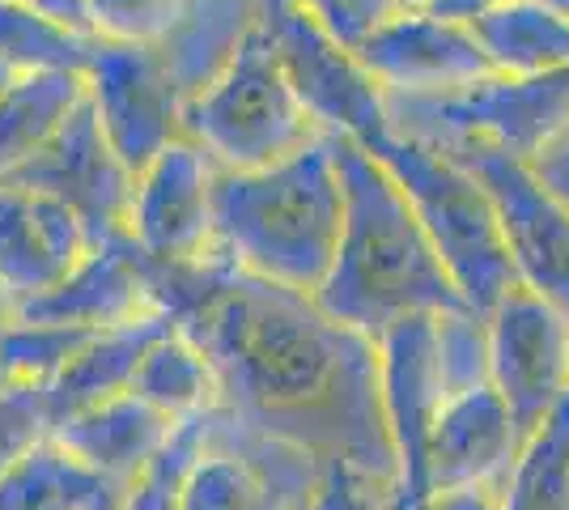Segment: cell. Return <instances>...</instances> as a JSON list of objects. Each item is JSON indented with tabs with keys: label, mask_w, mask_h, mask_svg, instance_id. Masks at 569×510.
Returning <instances> with one entry per match:
<instances>
[{
	"label": "cell",
	"mask_w": 569,
	"mask_h": 510,
	"mask_svg": "<svg viewBox=\"0 0 569 510\" xmlns=\"http://www.w3.org/2000/svg\"><path fill=\"white\" fill-rule=\"evenodd\" d=\"M149 264V260H144ZM158 311L213 362L221 409L396 486L382 430L375 340L323 316L307 293L242 277L221 260L149 264Z\"/></svg>",
	"instance_id": "6da1fadb"
},
{
	"label": "cell",
	"mask_w": 569,
	"mask_h": 510,
	"mask_svg": "<svg viewBox=\"0 0 569 510\" xmlns=\"http://www.w3.org/2000/svg\"><path fill=\"white\" fill-rule=\"evenodd\" d=\"M30 9H39L43 18H51L56 26L64 30H77L90 39V26H86V0H26Z\"/></svg>",
	"instance_id": "74e56055"
},
{
	"label": "cell",
	"mask_w": 569,
	"mask_h": 510,
	"mask_svg": "<svg viewBox=\"0 0 569 510\" xmlns=\"http://www.w3.org/2000/svg\"><path fill=\"white\" fill-rule=\"evenodd\" d=\"M183 137L217 170H263L323 137L284 77L263 22L221 73L183 102Z\"/></svg>",
	"instance_id": "5b68a950"
},
{
	"label": "cell",
	"mask_w": 569,
	"mask_h": 510,
	"mask_svg": "<svg viewBox=\"0 0 569 510\" xmlns=\"http://www.w3.org/2000/svg\"><path fill=\"white\" fill-rule=\"evenodd\" d=\"M522 442L527 434L489 383L459 391L433 417L426 451V489L447 493V489L501 486L519 460Z\"/></svg>",
	"instance_id": "e0dca14e"
},
{
	"label": "cell",
	"mask_w": 569,
	"mask_h": 510,
	"mask_svg": "<svg viewBox=\"0 0 569 510\" xmlns=\"http://www.w3.org/2000/svg\"><path fill=\"white\" fill-rule=\"evenodd\" d=\"M170 328H174L170 316H144L137 323H119V328L94 332L90 344L48 383L56 426L64 417L81 413L90 404H102V400H111V396L132 388V374L141 366L144 349L158 337H167Z\"/></svg>",
	"instance_id": "44dd1931"
},
{
	"label": "cell",
	"mask_w": 569,
	"mask_h": 510,
	"mask_svg": "<svg viewBox=\"0 0 569 510\" xmlns=\"http://www.w3.org/2000/svg\"><path fill=\"white\" fill-rule=\"evenodd\" d=\"M213 158L196 141L179 137L149 167L132 174L123 239L149 264H209L213 260Z\"/></svg>",
	"instance_id": "8fae6325"
},
{
	"label": "cell",
	"mask_w": 569,
	"mask_h": 510,
	"mask_svg": "<svg viewBox=\"0 0 569 510\" xmlns=\"http://www.w3.org/2000/svg\"><path fill=\"white\" fill-rule=\"evenodd\" d=\"M4 179L69 204L72 213L86 221V230L94 234V243L111 239V234H123L128 196H132V170L111 153L86 98H81V107L72 111L69 120L60 123V132L51 137L48 146L39 149L26 167L4 174Z\"/></svg>",
	"instance_id": "5bb4252c"
},
{
	"label": "cell",
	"mask_w": 569,
	"mask_h": 510,
	"mask_svg": "<svg viewBox=\"0 0 569 510\" xmlns=\"http://www.w3.org/2000/svg\"><path fill=\"white\" fill-rule=\"evenodd\" d=\"M332 141L345 183V221L332 268L310 302L366 340H379L412 316L463 307L396 179L361 146L345 137Z\"/></svg>",
	"instance_id": "7a4b0ae2"
},
{
	"label": "cell",
	"mask_w": 569,
	"mask_h": 510,
	"mask_svg": "<svg viewBox=\"0 0 569 510\" xmlns=\"http://www.w3.org/2000/svg\"><path fill=\"white\" fill-rule=\"evenodd\" d=\"M90 247L94 234L69 204L0 179V298L13 311L56 290Z\"/></svg>",
	"instance_id": "2e32d148"
},
{
	"label": "cell",
	"mask_w": 569,
	"mask_h": 510,
	"mask_svg": "<svg viewBox=\"0 0 569 510\" xmlns=\"http://www.w3.org/2000/svg\"><path fill=\"white\" fill-rule=\"evenodd\" d=\"M429 149L451 153L485 188L522 290L540 293L545 302L569 316V209L540 183L531 162L480 141H451Z\"/></svg>",
	"instance_id": "ba28073f"
},
{
	"label": "cell",
	"mask_w": 569,
	"mask_h": 510,
	"mask_svg": "<svg viewBox=\"0 0 569 510\" xmlns=\"http://www.w3.org/2000/svg\"><path fill=\"white\" fill-rule=\"evenodd\" d=\"M506 0H433L426 13H433V18H442V22L451 26H468L472 30L476 22H485L493 9H501Z\"/></svg>",
	"instance_id": "8d00e7d4"
},
{
	"label": "cell",
	"mask_w": 569,
	"mask_h": 510,
	"mask_svg": "<svg viewBox=\"0 0 569 510\" xmlns=\"http://www.w3.org/2000/svg\"><path fill=\"white\" fill-rule=\"evenodd\" d=\"M489 69L506 77H540L569 69V13L552 0H506L472 26Z\"/></svg>",
	"instance_id": "7402d4cb"
},
{
	"label": "cell",
	"mask_w": 569,
	"mask_h": 510,
	"mask_svg": "<svg viewBox=\"0 0 569 510\" xmlns=\"http://www.w3.org/2000/svg\"><path fill=\"white\" fill-rule=\"evenodd\" d=\"M18 77H22V73H13L9 64H0V102H4V94H9L13 86H18Z\"/></svg>",
	"instance_id": "f35d334b"
},
{
	"label": "cell",
	"mask_w": 569,
	"mask_h": 510,
	"mask_svg": "<svg viewBox=\"0 0 569 510\" xmlns=\"http://www.w3.org/2000/svg\"><path fill=\"white\" fill-rule=\"evenodd\" d=\"M433 358L447 400L459 391H472L489 383V328L485 316L468 307H455L433 316Z\"/></svg>",
	"instance_id": "f1b7e54d"
},
{
	"label": "cell",
	"mask_w": 569,
	"mask_h": 510,
	"mask_svg": "<svg viewBox=\"0 0 569 510\" xmlns=\"http://www.w3.org/2000/svg\"><path fill=\"white\" fill-rule=\"evenodd\" d=\"M375 379H379L382 430L396 456V486L391 498L403 510H417L429 498L426 451L433 417L447 404L433 358V316H412L387 328L375 340Z\"/></svg>",
	"instance_id": "4fadbf2b"
},
{
	"label": "cell",
	"mask_w": 569,
	"mask_h": 510,
	"mask_svg": "<svg viewBox=\"0 0 569 510\" xmlns=\"http://www.w3.org/2000/svg\"><path fill=\"white\" fill-rule=\"evenodd\" d=\"M387 123L421 146L480 141L531 162L569 132V69L540 77L489 73L455 94L387 98Z\"/></svg>",
	"instance_id": "8992f818"
},
{
	"label": "cell",
	"mask_w": 569,
	"mask_h": 510,
	"mask_svg": "<svg viewBox=\"0 0 569 510\" xmlns=\"http://www.w3.org/2000/svg\"><path fill=\"white\" fill-rule=\"evenodd\" d=\"M260 26V0H183L167 39L158 43V60L167 64L179 94H200L251 39Z\"/></svg>",
	"instance_id": "ffe728a7"
},
{
	"label": "cell",
	"mask_w": 569,
	"mask_h": 510,
	"mask_svg": "<svg viewBox=\"0 0 569 510\" xmlns=\"http://www.w3.org/2000/svg\"><path fill=\"white\" fill-rule=\"evenodd\" d=\"M357 60L375 77L382 98L455 94L493 73L472 30L433 13H396L357 48Z\"/></svg>",
	"instance_id": "9a60e30c"
},
{
	"label": "cell",
	"mask_w": 569,
	"mask_h": 510,
	"mask_svg": "<svg viewBox=\"0 0 569 510\" xmlns=\"http://www.w3.org/2000/svg\"><path fill=\"white\" fill-rule=\"evenodd\" d=\"M90 337H94L90 328L9 316L4 332H0V379H22V383L48 388L51 379L90 344Z\"/></svg>",
	"instance_id": "83f0119b"
},
{
	"label": "cell",
	"mask_w": 569,
	"mask_h": 510,
	"mask_svg": "<svg viewBox=\"0 0 569 510\" xmlns=\"http://www.w3.org/2000/svg\"><path fill=\"white\" fill-rule=\"evenodd\" d=\"M260 22L277 48L284 77L319 132L366 146L387 123V98L361 69L357 51L340 48L298 0H260Z\"/></svg>",
	"instance_id": "9c48e42d"
},
{
	"label": "cell",
	"mask_w": 569,
	"mask_h": 510,
	"mask_svg": "<svg viewBox=\"0 0 569 510\" xmlns=\"http://www.w3.org/2000/svg\"><path fill=\"white\" fill-rule=\"evenodd\" d=\"M361 149L396 179L463 307L476 316H489L519 286V277L485 188L451 153L400 137L391 128H382Z\"/></svg>",
	"instance_id": "277c9868"
},
{
	"label": "cell",
	"mask_w": 569,
	"mask_h": 510,
	"mask_svg": "<svg viewBox=\"0 0 569 510\" xmlns=\"http://www.w3.org/2000/svg\"><path fill=\"white\" fill-rule=\"evenodd\" d=\"M132 486L102 477L51 438L9 477H0V510H119Z\"/></svg>",
	"instance_id": "603a6c76"
},
{
	"label": "cell",
	"mask_w": 569,
	"mask_h": 510,
	"mask_svg": "<svg viewBox=\"0 0 569 510\" xmlns=\"http://www.w3.org/2000/svg\"><path fill=\"white\" fill-rule=\"evenodd\" d=\"M90 43L94 39L56 26L26 0H0V64L13 73H86Z\"/></svg>",
	"instance_id": "4316f807"
},
{
	"label": "cell",
	"mask_w": 569,
	"mask_h": 510,
	"mask_svg": "<svg viewBox=\"0 0 569 510\" xmlns=\"http://www.w3.org/2000/svg\"><path fill=\"white\" fill-rule=\"evenodd\" d=\"M531 170L540 174V183H545L548 192L569 209V132H561L552 146L540 149V153L531 158Z\"/></svg>",
	"instance_id": "e575fe53"
},
{
	"label": "cell",
	"mask_w": 569,
	"mask_h": 510,
	"mask_svg": "<svg viewBox=\"0 0 569 510\" xmlns=\"http://www.w3.org/2000/svg\"><path fill=\"white\" fill-rule=\"evenodd\" d=\"M345 221L336 141L323 132L263 170H217L213 260L277 290L315 298Z\"/></svg>",
	"instance_id": "3957f363"
},
{
	"label": "cell",
	"mask_w": 569,
	"mask_h": 510,
	"mask_svg": "<svg viewBox=\"0 0 569 510\" xmlns=\"http://www.w3.org/2000/svg\"><path fill=\"white\" fill-rule=\"evenodd\" d=\"M56 434V413L43 383L0 379V477H9Z\"/></svg>",
	"instance_id": "f546056e"
},
{
	"label": "cell",
	"mask_w": 569,
	"mask_h": 510,
	"mask_svg": "<svg viewBox=\"0 0 569 510\" xmlns=\"http://www.w3.org/2000/svg\"><path fill=\"white\" fill-rule=\"evenodd\" d=\"M13 316L107 332V328L137 323L144 316H162V311L153 302L144 256L123 234H111V239L90 247L81 256V264L72 268L56 290L39 293L34 302L18 307Z\"/></svg>",
	"instance_id": "ac0fdd59"
},
{
	"label": "cell",
	"mask_w": 569,
	"mask_h": 510,
	"mask_svg": "<svg viewBox=\"0 0 569 510\" xmlns=\"http://www.w3.org/2000/svg\"><path fill=\"white\" fill-rule=\"evenodd\" d=\"M128 391L141 396L149 409L170 417L174 426L221 409V383H217L213 362L179 328H170L167 337H158L144 349Z\"/></svg>",
	"instance_id": "cb8c5ba5"
},
{
	"label": "cell",
	"mask_w": 569,
	"mask_h": 510,
	"mask_svg": "<svg viewBox=\"0 0 569 510\" xmlns=\"http://www.w3.org/2000/svg\"><path fill=\"white\" fill-rule=\"evenodd\" d=\"M81 81L107 146L132 174L183 137L188 98L179 94V86L170 81L167 64L153 48L94 39Z\"/></svg>",
	"instance_id": "30bf717a"
},
{
	"label": "cell",
	"mask_w": 569,
	"mask_h": 510,
	"mask_svg": "<svg viewBox=\"0 0 569 510\" xmlns=\"http://www.w3.org/2000/svg\"><path fill=\"white\" fill-rule=\"evenodd\" d=\"M298 4L349 51H357L375 30H382L400 13L396 0H298Z\"/></svg>",
	"instance_id": "d6a6232c"
},
{
	"label": "cell",
	"mask_w": 569,
	"mask_h": 510,
	"mask_svg": "<svg viewBox=\"0 0 569 510\" xmlns=\"http://www.w3.org/2000/svg\"><path fill=\"white\" fill-rule=\"evenodd\" d=\"M9 316H13V307H9L4 298H0V332H4V323H9Z\"/></svg>",
	"instance_id": "60d3db41"
},
{
	"label": "cell",
	"mask_w": 569,
	"mask_h": 510,
	"mask_svg": "<svg viewBox=\"0 0 569 510\" xmlns=\"http://www.w3.org/2000/svg\"><path fill=\"white\" fill-rule=\"evenodd\" d=\"M391 486H382L375 477H366L361 468L345 460H328L323 481L315 489L307 510H382Z\"/></svg>",
	"instance_id": "836d02e7"
},
{
	"label": "cell",
	"mask_w": 569,
	"mask_h": 510,
	"mask_svg": "<svg viewBox=\"0 0 569 510\" xmlns=\"http://www.w3.org/2000/svg\"><path fill=\"white\" fill-rule=\"evenodd\" d=\"M501 510H569V400L527 434L501 481Z\"/></svg>",
	"instance_id": "484cf974"
},
{
	"label": "cell",
	"mask_w": 569,
	"mask_h": 510,
	"mask_svg": "<svg viewBox=\"0 0 569 510\" xmlns=\"http://www.w3.org/2000/svg\"><path fill=\"white\" fill-rule=\"evenodd\" d=\"M429 4H433V0H396V9H400V13H426Z\"/></svg>",
	"instance_id": "ab89813d"
},
{
	"label": "cell",
	"mask_w": 569,
	"mask_h": 510,
	"mask_svg": "<svg viewBox=\"0 0 569 510\" xmlns=\"http://www.w3.org/2000/svg\"><path fill=\"white\" fill-rule=\"evenodd\" d=\"M86 98L81 73H26L0 102V179L26 167Z\"/></svg>",
	"instance_id": "d4e9b609"
},
{
	"label": "cell",
	"mask_w": 569,
	"mask_h": 510,
	"mask_svg": "<svg viewBox=\"0 0 569 510\" xmlns=\"http://www.w3.org/2000/svg\"><path fill=\"white\" fill-rule=\"evenodd\" d=\"M204 421H209V413L191 417V421H183V426L174 430L170 447L144 468V477L132 486L128 502L119 510H179L183 477H188L191 460H196V451H200V442H204Z\"/></svg>",
	"instance_id": "1f68e13d"
},
{
	"label": "cell",
	"mask_w": 569,
	"mask_h": 510,
	"mask_svg": "<svg viewBox=\"0 0 569 510\" xmlns=\"http://www.w3.org/2000/svg\"><path fill=\"white\" fill-rule=\"evenodd\" d=\"M174 430L179 426L158 409H149L141 396L119 391L102 404H90L81 413L64 417L51 438L86 468H94L119 486H137L144 468L170 447Z\"/></svg>",
	"instance_id": "d6986e66"
},
{
	"label": "cell",
	"mask_w": 569,
	"mask_h": 510,
	"mask_svg": "<svg viewBox=\"0 0 569 510\" xmlns=\"http://www.w3.org/2000/svg\"><path fill=\"white\" fill-rule=\"evenodd\" d=\"M485 328L489 388L506 400L522 434H536L569 400V316L515 286L485 316Z\"/></svg>",
	"instance_id": "7c38bea8"
},
{
	"label": "cell",
	"mask_w": 569,
	"mask_h": 510,
	"mask_svg": "<svg viewBox=\"0 0 569 510\" xmlns=\"http://www.w3.org/2000/svg\"><path fill=\"white\" fill-rule=\"evenodd\" d=\"M179 4L183 0H86V26L90 39L102 43L158 48L179 18Z\"/></svg>",
	"instance_id": "4dcf8cb0"
},
{
	"label": "cell",
	"mask_w": 569,
	"mask_h": 510,
	"mask_svg": "<svg viewBox=\"0 0 569 510\" xmlns=\"http://www.w3.org/2000/svg\"><path fill=\"white\" fill-rule=\"evenodd\" d=\"M323 468L328 460L302 442L263 434L230 409H213L179 489V510H307Z\"/></svg>",
	"instance_id": "52a82bcc"
},
{
	"label": "cell",
	"mask_w": 569,
	"mask_h": 510,
	"mask_svg": "<svg viewBox=\"0 0 569 510\" xmlns=\"http://www.w3.org/2000/svg\"><path fill=\"white\" fill-rule=\"evenodd\" d=\"M417 510H501V486H472L429 493Z\"/></svg>",
	"instance_id": "d590c367"
}]
</instances>
